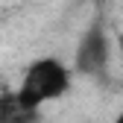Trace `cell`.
<instances>
[{
	"mask_svg": "<svg viewBox=\"0 0 123 123\" xmlns=\"http://www.w3.org/2000/svg\"><path fill=\"white\" fill-rule=\"evenodd\" d=\"M68 70L62 68V62L56 59H41V62H32V68L26 70L24 76V85H21V100L29 103L32 109H38L41 103L47 100H56L68 91Z\"/></svg>",
	"mask_w": 123,
	"mask_h": 123,
	"instance_id": "cell-1",
	"label": "cell"
},
{
	"mask_svg": "<svg viewBox=\"0 0 123 123\" xmlns=\"http://www.w3.org/2000/svg\"><path fill=\"white\" fill-rule=\"evenodd\" d=\"M105 62H109V44H105V32L103 26L94 24L85 32V38L76 47V68L82 73H103Z\"/></svg>",
	"mask_w": 123,
	"mask_h": 123,
	"instance_id": "cell-2",
	"label": "cell"
},
{
	"mask_svg": "<svg viewBox=\"0 0 123 123\" xmlns=\"http://www.w3.org/2000/svg\"><path fill=\"white\" fill-rule=\"evenodd\" d=\"M38 109L21 100L18 91H6L0 94V123H35Z\"/></svg>",
	"mask_w": 123,
	"mask_h": 123,
	"instance_id": "cell-3",
	"label": "cell"
},
{
	"mask_svg": "<svg viewBox=\"0 0 123 123\" xmlns=\"http://www.w3.org/2000/svg\"><path fill=\"white\" fill-rule=\"evenodd\" d=\"M120 53H123V35H120Z\"/></svg>",
	"mask_w": 123,
	"mask_h": 123,
	"instance_id": "cell-4",
	"label": "cell"
},
{
	"mask_svg": "<svg viewBox=\"0 0 123 123\" xmlns=\"http://www.w3.org/2000/svg\"><path fill=\"white\" fill-rule=\"evenodd\" d=\"M114 123H123V114H120V117H117V120H114Z\"/></svg>",
	"mask_w": 123,
	"mask_h": 123,
	"instance_id": "cell-5",
	"label": "cell"
}]
</instances>
